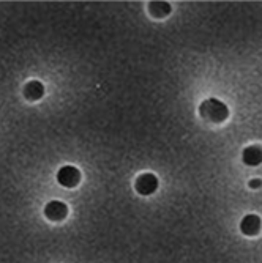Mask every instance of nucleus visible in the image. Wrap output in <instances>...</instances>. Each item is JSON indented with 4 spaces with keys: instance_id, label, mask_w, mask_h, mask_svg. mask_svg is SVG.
<instances>
[{
    "instance_id": "4",
    "label": "nucleus",
    "mask_w": 262,
    "mask_h": 263,
    "mask_svg": "<svg viewBox=\"0 0 262 263\" xmlns=\"http://www.w3.org/2000/svg\"><path fill=\"white\" fill-rule=\"evenodd\" d=\"M66 214H68V205L60 200H51L44 206V216L53 222L63 221L66 218Z\"/></svg>"
},
{
    "instance_id": "7",
    "label": "nucleus",
    "mask_w": 262,
    "mask_h": 263,
    "mask_svg": "<svg viewBox=\"0 0 262 263\" xmlns=\"http://www.w3.org/2000/svg\"><path fill=\"white\" fill-rule=\"evenodd\" d=\"M44 95V85L40 81H30L24 87V97L29 101H38Z\"/></svg>"
},
{
    "instance_id": "9",
    "label": "nucleus",
    "mask_w": 262,
    "mask_h": 263,
    "mask_svg": "<svg viewBox=\"0 0 262 263\" xmlns=\"http://www.w3.org/2000/svg\"><path fill=\"white\" fill-rule=\"evenodd\" d=\"M260 184H262V181H260L259 178H254V180H251V181L248 183V186H250V187H253V189L260 187Z\"/></svg>"
},
{
    "instance_id": "5",
    "label": "nucleus",
    "mask_w": 262,
    "mask_h": 263,
    "mask_svg": "<svg viewBox=\"0 0 262 263\" xmlns=\"http://www.w3.org/2000/svg\"><path fill=\"white\" fill-rule=\"evenodd\" d=\"M262 229V221L257 214H247L240 222V232L247 236H256Z\"/></svg>"
},
{
    "instance_id": "2",
    "label": "nucleus",
    "mask_w": 262,
    "mask_h": 263,
    "mask_svg": "<svg viewBox=\"0 0 262 263\" xmlns=\"http://www.w3.org/2000/svg\"><path fill=\"white\" fill-rule=\"evenodd\" d=\"M57 181L63 187H76L81 183V172L75 165H63L57 172Z\"/></svg>"
},
{
    "instance_id": "8",
    "label": "nucleus",
    "mask_w": 262,
    "mask_h": 263,
    "mask_svg": "<svg viewBox=\"0 0 262 263\" xmlns=\"http://www.w3.org/2000/svg\"><path fill=\"white\" fill-rule=\"evenodd\" d=\"M171 5L168 2H150L149 4V13L153 16V17H166L169 13H171Z\"/></svg>"
},
{
    "instance_id": "1",
    "label": "nucleus",
    "mask_w": 262,
    "mask_h": 263,
    "mask_svg": "<svg viewBox=\"0 0 262 263\" xmlns=\"http://www.w3.org/2000/svg\"><path fill=\"white\" fill-rule=\"evenodd\" d=\"M199 114L202 118H207V120H210L213 123H223L228 120L229 109L223 101H220L217 98H208V100L202 101V104L199 106Z\"/></svg>"
},
{
    "instance_id": "3",
    "label": "nucleus",
    "mask_w": 262,
    "mask_h": 263,
    "mask_svg": "<svg viewBox=\"0 0 262 263\" xmlns=\"http://www.w3.org/2000/svg\"><path fill=\"white\" fill-rule=\"evenodd\" d=\"M134 189L136 193L141 196H150L158 189V178L156 175L147 172V174H141L136 181H134Z\"/></svg>"
},
{
    "instance_id": "6",
    "label": "nucleus",
    "mask_w": 262,
    "mask_h": 263,
    "mask_svg": "<svg viewBox=\"0 0 262 263\" xmlns=\"http://www.w3.org/2000/svg\"><path fill=\"white\" fill-rule=\"evenodd\" d=\"M242 159L247 165H259L262 164V147L260 145H250L243 150Z\"/></svg>"
}]
</instances>
